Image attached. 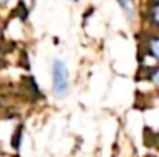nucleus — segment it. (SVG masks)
<instances>
[{
    "instance_id": "f257e3e1",
    "label": "nucleus",
    "mask_w": 159,
    "mask_h": 157,
    "mask_svg": "<svg viewBox=\"0 0 159 157\" xmlns=\"http://www.w3.org/2000/svg\"><path fill=\"white\" fill-rule=\"evenodd\" d=\"M50 77H51V94L56 99H63L71 91V71L68 63L54 57L50 63Z\"/></svg>"
},
{
    "instance_id": "f03ea898",
    "label": "nucleus",
    "mask_w": 159,
    "mask_h": 157,
    "mask_svg": "<svg viewBox=\"0 0 159 157\" xmlns=\"http://www.w3.org/2000/svg\"><path fill=\"white\" fill-rule=\"evenodd\" d=\"M139 57L142 66H159V34L144 31L139 39Z\"/></svg>"
},
{
    "instance_id": "7ed1b4c3",
    "label": "nucleus",
    "mask_w": 159,
    "mask_h": 157,
    "mask_svg": "<svg viewBox=\"0 0 159 157\" xmlns=\"http://www.w3.org/2000/svg\"><path fill=\"white\" fill-rule=\"evenodd\" d=\"M142 20L145 31L159 34V0H147L142 11Z\"/></svg>"
},
{
    "instance_id": "20e7f679",
    "label": "nucleus",
    "mask_w": 159,
    "mask_h": 157,
    "mask_svg": "<svg viewBox=\"0 0 159 157\" xmlns=\"http://www.w3.org/2000/svg\"><path fill=\"white\" fill-rule=\"evenodd\" d=\"M116 5L119 6L122 15L125 17V20L130 25L136 23V20L139 19V14H141L138 0H116Z\"/></svg>"
},
{
    "instance_id": "39448f33",
    "label": "nucleus",
    "mask_w": 159,
    "mask_h": 157,
    "mask_svg": "<svg viewBox=\"0 0 159 157\" xmlns=\"http://www.w3.org/2000/svg\"><path fill=\"white\" fill-rule=\"evenodd\" d=\"M139 76L144 82L152 85L159 93V66H141Z\"/></svg>"
},
{
    "instance_id": "423d86ee",
    "label": "nucleus",
    "mask_w": 159,
    "mask_h": 157,
    "mask_svg": "<svg viewBox=\"0 0 159 157\" xmlns=\"http://www.w3.org/2000/svg\"><path fill=\"white\" fill-rule=\"evenodd\" d=\"M8 108H9V94L0 88V114L8 111Z\"/></svg>"
},
{
    "instance_id": "0eeeda50",
    "label": "nucleus",
    "mask_w": 159,
    "mask_h": 157,
    "mask_svg": "<svg viewBox=\"0 0 159 157\" xmlns=\"http://www.w3.org/2000/svg\"><path fill=\"white\" fill-rule=\"evenodd\" d=\"M150 143L159 151V131H155L153 134H150Z\"/></svg>"
},
{
    "instance_id": "6e6552de",
    "label": "nucleus",
    "mask_w": 159,
    "mask_h": 157,
    "mask_svg": "<svg viewBox=\"0 0 159 157\" xmlns=\"http://www.w3.org/2000/svg\"><path fill=\"white\" fill-rule=\"evenodd\" d=\"M9 2H11V0H0V9H2V8H5Z\"/></svg>"
},
{
    "instance_id": "1a4fd4ad",
    "label": "nucleus",
    "mask_w": 159,
    "mask_h": 157,
    "mask_svg": "<svg viewBox=\"0 0 159 157\" xmlns=\"http://www.w3.org/2000/svg\"><path fill=\"white\" fill-rule=\"evenodd\" d=\"M70 2H73V3H77V2H80V0H70Z\"/></svg>"
},
{
    "instance_id": "9d476101",
    "label": "nucleus",
    "mask_w": 159,
    "mask_h": 157,
    "mask_svg": "<svg viewBox=\"0 0 159 157\" xmlns=\"http://www.w3.org/2000/svg\"><path fill=\"white\" fill-rule=\"evenodd\" d=\"M0 46H2V33H0Z\"/></svg>"
},
{
    "instance_id": "9b49d317",
    "label": "nucleus",
    "mask_w": 159,
    "mask_h": 157,
    "mask_svg": "<svg viewBox=\"0 0 159 157\" xmlns=\"http://www.w3.org/2000/svg\"><path fill=\"white\" fill-rule=\"evenodd\" d=\"M156 97H158V102H159V93H158V96H156Z\"/></svg>"
}]
</instances>
